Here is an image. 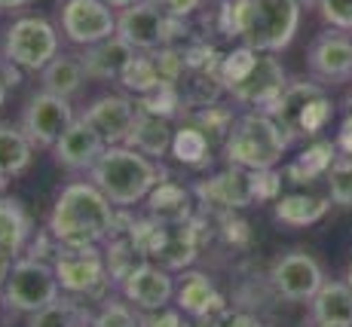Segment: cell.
<instances>
[{
	"label": "cell",
	"instance_id": "6da1fadb",
	"mask_svg": "<svg viewBox=\"0 0 352 327\" xmlns=\"http://www.w3.org/2000/svg\"><path fill=\"white\" fill-rule=\"evenodd\" d=\"M300 0H221L218 31L261 52H282L300 31Z\"/></svg>",
	"mask_w": 352,
	"mask_h": 327
},
{
	"label": "cell",
	"instance_id": "7a4b0ae2",
	"mask_svg": "<svg viewBox=\"0 0 352 327\" xmlns=\"http://www.w3.org/2000/svg\"><path fill=\"white\" fill-rule=\"evenodd\" d=\"M92 181H74L58 190L50 211V236L56 245H101L117 233V211Z\"/></svg>",
	"mask_w": 352,
	"mask_h": 327
},
{
	"label": "cell",
	"instance_id": "3957f363",
	"mask_svg": "<svg viewBox=\"0 0 352 327\" xmlns=\"http://www.w3.org/2000/svg\"><path fill=\"white\" fill-rule=\"evenodd\" d=\"M168 178L166 168L157 159L144 156L141 150L129 144H111L98 156V162L89 168V181L117 208H132L147 199L153 187Z\"/></svg>",
	"mask_w": 352,
	"mask_h": 327
},
{
	"label": "cell",
	"instance_id": "277c9868",
	"mask_svg": "<svg viewBox=\"0 0 352 327\" xmlns=\"http://www.w3.org/2000/svg\"><path fill=\"white\" fill-rule=\"evenodd\" d=\"M291 147V138L267 111H245L236 113V122L230 128L227 141L221 144L224 159L230 166L261 172V168H276Z\"/></svg>",
	"mask_w": 352,
	"mask_h": 327
},
{
	"label": "cell",
	"instance_id": "5b68a950",
	"mask_svg": "<svg viewBox=\"0 0 352 327\" xmlns=\"http://www.w3.org/2000/svg\"><path fill=\"white\" fill-rule=\"evenodd\" d=\"M267 113L285 128L291 141H316L334 120V101L322 83L297 80L282 89L279 98L267 107Z\"/></svg>",
	"mask_w": 352,
	"mask_h": 327
},
{
	"label": "cell",
	"instance_id": "8992f818",
	"mask_svg": "<svg viewBox=\"0 0 352 327\" xmlns=\"http://www.w3.org/2000/svg\"><path fill=\"white\" fill-rule=\"evenodd\" d=\"M190 25L178 19L160 0H138L117 12V37H123L135 52H153L160 46H178Z\"/></svg>",
	"mask_w": 352,
	"mask_h": 327
},
{
	"label": "cell",
	"instance_id": "52a82bcc",
	"mask_svg": "<svg viewBox=\"0 0 352 327\" xmlns=\"http://www.w3.org/2000/svg\"><path fill=\"white\" fill-rule=\"evenodd\" d=\"M3 306L12 312H31L43 309L46 303H52L56 297H62V284L52 269V263L40 260V257H19L12 260V269L6 275L3 288H0Z\"/></svg>",
	"mask_w": 352,
	"mask_h": 327
},
{
	"label": "cell",
	"instance_id": "ba28073f",
	"mask_svg": "<svg viewBox=\"0 0 352 327\" xmlns=\"http://www.w3.org/2000/svg\"><path fill=\"white\" fill-rule=\"evenodd\" d=\"M58 56V28L40 16H22L3 34V58L25 74H40Z\"/></svg>",
	"mask_w": 352,
	"mask_h": 327
},
{
	"label": "cell",
	"instance_id": "9c48e42d",
	"mask_svg": "<svg viewBox=\"0 0 352 327\" xmlns=\"http://www.w3.org/2000/svg\"><path fill=\"white\" fill-rule=\"evenodd\" d=\"M52 269L58 275L62 294L71 297H92L111 282L104 267V251H98V245H80V248L56 245Z\"/></svg>",
	"mask_w": 352,
	"mask_h": 327
},
{
	"label": "cell",
	"instance_id": "30bf717a",
	"mask_svg": "<svg viewBox=\"0 0 352 327\" xmlns=\"http://www.w3.org/2000/svg\"><path fill=\"white\" fill-rule=\"evenodd\" d=\"M62 37L74 46H92L117 34V12L104 0H58Z\"/></svg>",
	"mask_w": 352,
	"mask_h": 327
},
{
	"label": "cell",
	"instance_id": "8fae6325",
	"mask_svg": "<svg viewBox=\"0 0 352 327\" xmlns=\"http://www.w3.org/2000/svg\"><path fill=\"white\" fill-rule=\"evenodd\" d=\"M288 86L285 67L276 58V52H257L254 65L242 74L236 83L227 86V95L233 98V104L248 107V111H267L282 89Z\"/></svg>",
	"mask_w": 352,
	"mask_h": 327
},
{
	"label": "cell",
	"instance_id": "7c38bea8",
	"mask_svg": "<svg viewBox=\"0 0 352 327\" xmlns=\"http://www.w3.org/2000/svg\"><path fill=\"white\" fill-rule=\"evenodd\" d=\"M77 120L74 117V107L71 98H62V95H52V92H37L28 101L22 113V132L28 135V141L34 144V150H46V147H56V141L67 132V126Z\"/></svg>",
	"mask_w": 352,
	"mask_h": 327
},
{
	"label": "cell",
	"instance_id": "4fadbf2b",
	"mask_svg": "<svg viewBox=\"0 0 352 327\" xmlns=\"http://www.w3.org/2000/svg\"><path fill=\"white\" fill-rule=\"evenodd\" d=\"M196 205H202L212 214H233L248 205H254V190H252V172L239 166H227L224 172L212 174V178L193 183Z\"/></svg>",
	"mask_w": 352,
	"mask_h": 327
},
{
	"label": "cell",
	"instance_id": "5bb4252c",
	"mask_svg": "<svg viewBox=\"0 0 352 327\" xmlns=\"http://www.w3.org/2000/svg\"><path fill=\"white\" fill-rule=\"evenodd\" d=\"M270 284L288 303H309L324 284V272L309 251H288L270 269Z\"/></svg>",
	"mask_w": 352,
	"mask_h": 327
},
{
	"label": "cell",
	"instance_id": "9a60e30c",
	"mask_svg": "<svg viewBox=\"0 0 352 327\" xmlns=\"http://www.w3.org/2000/svg\"><path fill=\"white\" fill-rule=\"evenodd\" d=\"M309 77L322 86H340L352 80V37L346 31H324L307 49Z\"/></svg>",
	"mask_w": 352,
	"mask_h": 327
},
{
	"label": "cell",
	"instance_id": "2e32d148",
	"mask_svg": "<svg viewBox=\"0 0 352 327\" xmlns=\"http://www.w3.org/2000/svg\"><path fill=\"white\" fill-rule=\"evenodd\" d=\"M175 282L172 269H166L162 263L141 260L129 275L120 282V294L126 303H132L138 312L162 309V306L175 303Z\"/></svg>",
	"mask_w": 352,
	"mask_h": 327
},
{
	"label": "cell",
	"instance_id": "e0dca14e",
	"mask_svg": "<svg viewBox=\"0 0 352 327\" xmlns=\"http://www.w3.org/2000/svg\"><path fill=\"white\" fill-rule=\"evenodd\" d=\"M80 120L89 122V126L101 135V141H104L107 147L111 144H126L129 132H132L135 120H138V104H135L129 95L107 92V95L92 98Z\"/></svg>",
	"mask_w": 352,
	"mask_h": 327
},
{
	"label": "cell",
	"instance_id": "ac0fdd59",
	"mask_svg": "<svg viewBox=\"0 0 352 327\" xmlns=\"http://www.w3.org/2000/svg\"><path fill=\"white\" fill-rule=\"evenodd\" d=\"M104 141H101V135L96 128L89 126L86 120H74L71 126H67V132L62 138L56 141V147H52V153H56V162L67 172H89L92 166L98 162V156L104 153Z\"/></svg>",
	"mask_w": 352,
	"mask_h": 327
},
{
	"label": "cell",
	"instance_id": "d6986e66",
	"mask_svg": "<svg viewBox=\"0 0 352 327\" xmlns=\"http://www.w3.org/2000/svg\"><path fill=\"white\" fill-rule=\"evenodd\" d=\"M144 202H147V214L153 221L166 223V227H178V223L193 221V205H196L193 187H184V183H178L172 178H162L147 193Z\"/></svg>",
	"mask_w": 352,
	"mask_h": 327
},
{
	"label": "cell",
	"instance_id": "ffe728a7",
	"mask_svg": "<svg viewBox=\"0 0 352 327\" xmlns=\"http://www.w3.org/2000/svg\"><path fill=\"white\" fill-rule=\"evenodd\" d=\"M175 306H178L187 318L208 315V312H227L224 297H221L218 284L212 282V275L196 272V269L184 272V275L175 282Z\"/></svg>",
	"mask_w": 352,
	"mask_h": 327
},
{
	"label": "cell",
	"instance_id": "44dd1931",
	"mask_svg": "<svg viewBox=\"0 0 352 327\" xmlns=\"http://www.w3.org/2000/svg\"><path fill=\"white\" fill-rule=\"evenodd\" d=\"M135 58V49L126 43L123 37H107L101 40V43H92L83 49V56H80V61H83V71L89 80H101V83H107V80H117L123 77L126 65Z\"/></svg>",
	"mask_w": 352,
	"mask_h": 327
},
{
	"label": "cell",
	"instance_id": "7402d4cb",
	"mask_svg": "<svg viewBox=\"0 0 352 327\" xmlns=\"http://www.w3.org/2000/svg\"><path fill=\"white\" fill-rule=\"evenodd\" d=\"M34 238V221L19 196H0V251L19 257Z\"/></svg>",
	"mask_w": 352,
	"mask_h": 327
},
{
	"label": "cell",
	"instance_id": "603a6c76",
	"mask_svg": "<svg viewBox=\"0 0 352 327\" xmlns=\"http://www.w3.org/2000/svg\"><path fill=\"white\" fill-rule=\"evenodd\" d=\"M337 144L328 138H316L309 141L307 147L300 150V156H294V159L288 162L285 168H282V178L288 183H309V181H319L328 174L331 162L337 159Z\"/></svg>",
	"mask_w": 352,
	"mask_h": 327
},
{
	"label": "cell",
	"instance_id": "cb8c5ba5",
	"mask_svg": "<svg viewBox=\"0 0 352 327\" xmlns=\"http://www.w3.org/2000/svg\"><path fill=\"white\" fill-rule=\"evenodd\" d=\"M331 208L328 196H313V193H285L273 202V214L282 227L291 229H303L319 223Z\"/></svg>",
	"mask_w": 352,
	"mask_h": 327
},
{
	"label": "cell",
	"instance_id": "d4e9b609",
	"mask_svg": "<svg viewBox=\"0 0 352 327\" xmlns=\"http://www.w3.org/2000/svg\"><path fill=\"white\" fill-rule=\"evenodd\" d=\"M309 322L352 327V288L346 282H324L309 300Z\"/></svg>",
	"mask_w": 352,
	"mask_h": 327
},
{
	"label": "cell",
	"instance_id": "484cf974",
	"mask_svg": "<svg viewBox=\"0 0 352 327\" xmlns=\"http://www.w3.org/2000/svg\"><path fill=\"white\" fill-rule=\"evenodd\" d=\"M86 71L80 56H71V52H58L50 65L40 71V83H43V92L62 95V98H74L86 83Z\"/></svg>",
	"mask_w": 352,
	"mask_h": 327
},
{
	"label": "cell",
	"instance_id": "4316f807",
	"mask_svg": "<svg viewBox=\"0 0 352 327\" xmlns=\"http://www.w3.org/2000/svg\"><path fill=\"white\" fill-rule=\"evenodd\" d=\"M172 135H175V128L168 126V120L138 111V120H135L126 144L141 150V153L151 156V159H157V156H166L168 150H172Z\"/></svg>",
	"mask_w": 352,
	"mask_h": 327
},
{
	"label": "cell",
	"instance_id": "83f0119b",
	"mask_svg": "<svg viewBox=\"0 0 352 327\" xmlns=\"http://www.w3.org/2000/svg\"><path fill=\"white\" fill-rule=\"evenodd\" d=\"M212 150L214 144L208 141V135L202 132V128H196L193 122H181L178 128H175V135H172V150L168 153L175 156V162H181V166H187V168H206V166H212Z\"/></svg>",
	"mask_w": 352,
	"mask_h": 327
},
{
	"label": "cell",
	"instance_id": "f1b7e54d",
	"mask_svg": "<svg viewBox=\"0 0 352 327\" xmlns=\"http://www.w3.org/2000/svg\"><path fill=\"white\" fill-rule=\"evenodd\" d=\"M34 159V144L28 141V135L19 126H0V172L6 178H19L31 168Z\"/></svg>",
	"mask_w": 352,
	"mask_h": 327
},
{
	"label": "cell",
	"instance_id": "f546056e",
	"mask_svg": "<svg viewBox=\"0 0 352 327\" xmlns=\"http://www.w3.org/2000/svg\"><path fill=\"white\" fill-rule=\"evenodd\" d=\"M89 324H92V312L83 309L80 300H74L71 294L56 297L43 309L31 312L28 322V327H89Z\"/></svg>",
	"mask_w": 352,
	"mask_h": 327
},
{
	"label": "cell",
	"instance_id": "4dcf8cb0",
	"mask_svg": "<svg viewBox=\"0 0 352 327\" xmlns=\"http://www.w3.org/2000/svg\"><path fill=\"white\" fill-rule=\"evenodd\" d=\"M184 120L193 122L196 128H202L212 144H224L230 128H233V122H236V111L233 107H227V104H221V101H214V104L184 111Z\"/></svg>",
	"mask_w": 352,
	"mask_h": 327
},
{
	"label": "cell",
	"instance_id": "1f68e13d",
	"mask_svg": "<svg viewBox=\"0 0 352 327\" xmlns=\"http://www.w3.org/2000/svg\"><path fill=\"white\" fill-rule=\"evenodd\" d=\"M120 86H123L126 92H135V98H138V95H147V92L160 89V86H166V83H162V77L157 71V61H153L151 52H135V58L129 61L123 77H120Z\"/></svg>",
	"mask_w": 352,
	"mask_h": 327
},
{
	"label": "cell",
	"instance_id": "d6a6232c",
	"mask_svg": "<svg viewBox=\"0 0 352 327\" xmlns=\"http://www.w3.org/2000/svg\"><path fill=\"white\" fill-rule=\"evenodd\" d=\"M107 248H104V267H107V278H111V282H123V278L129 275V272H132L135 267H138L141 260H144V257L138 254V248H135L132 242H129V236L123 233H113L111 238H107Z\"/></svg>",
	"mask_w": 352,
	"mask_h": 327
},
{
	"label": "cell",
	"instance_id": "836d02e7",
	"mask_svg": "<svg viewBox=\"0 0 352 327\" xmlns=\"http://www.w3.org/2000/svg\"><path fill=\"white\" fill-rule=\"evenodd\" d=\"M135 104H138L141 113H153V117H162V120H175L178 113L187 111L178 86H160V89H153L147 95H138Z\"/></svg>",
	"mask_w": 352,
	"mask_h": 327
},
{
	"label": "cell",
	"instance_id": "e575fe53",
	"mask_svg": "<svg viewBox=\"0 0 352 327\" xmlns=\"http://www.w3.org/2000/svg\"><path fill=\"white\" fill-rule=\"evenodd\" d=\"M324 183H328V199L334 205L352 208V156L337 153V159L324 174Z\"/></svg>",
	"mask_w": 352,
	"mask_h": 327
},
{
	"label": "cell",
	"instance_id": "d590c367",
	"mask_svg": "<svg viewBox=\"0 0 352 327\" xmlns=\"http://www.w3.org/2000/svg\"><path fill=\"white\" fill-rule=\"evenodd\" d=\"M89 327H141V315L132 303H120V300H104L98 312H92Z\"/></svg>",
	"mask_w": 352,
	"mask_h": 327
},
{
	"label": "cell",
	"instance_id": "8d00e7d4",
	"mask_svg": "<svg viewBox=\"0 0 352 327\" xmlns=\"http://www.w3.org/2000/svg\"><path fill=\"white\" fill-rule=\"evenodd\" d=\"M316 10L324 25L352 34V0H316Z\"/></svg>",
	"mask_w": 352,
	"mask_h": 327
},
{
	"label": "cell",
	"instance_id": "74e56055",
	"mask_svg": "<svg viewBox=\"0 0 352 327\" xmlns=\"http://www.w3.org/2000/svg\"><path fill=\"white\" fill-rule=\"evenodd\" d=\"M282 172L276 168H261V172H252V190H254V202H276L282 196Z\"/></svg>",
	"mask_w": 352,
	"mask_h": 327
},
{
	"label": "cell",
	"instance_id": "f35d334b",
	"mask_svg": "<svg viewBox=\"0 0 352 327\" xmlns=\"http://www.w3.org/2000/svg\"><path fill=\"white\" fill-rule=\"evenodd\" d=\"M187 315L178 309V306H162V309H151L141 312V327H184Z\"/></svg>",
	"mask_w": 352,
	"mask_h": 327
},
{
	"label": "cell",
	"instance_id": "ab89813d",
	"mask_svg": "<svg viewBox=\"0 0 352 327\" xmlns=\"http://www.w3.org/2000/svg\"><path fill=\"white\" fill-rule=\"evenodd\" d=\"M162 6H166L172 16H178V19H190V16H196V12L202 10V3L206 0H160Z\"/></svg>",
	"mask_w": 352,
	"mask_h": 327
},
{
	"label": "cell",
	"instance_id": "60d3db41",
	"mask_svg": "<svg viewBox=\"0 0 352 327\" xmlns=\"http://www.w3.org/2000/svg\"><path fill=\"white\" fill-rule=\"evenodd\" d=\"M334 144H337V150H340V153L352 156V111H346V117H343L340 128H337Z\"/></svg>",
	"mask_w": 352,
	"mask_h": 327
},
{
	"label": "cell",
	"instance_id": "b9f144b4",
	"mask_svg": "<svg viewBox=\"0 0 352 327\" xmlns=\"http://www.w3.org/2000/svg\"><path fill=\"white\" fill-rule=\"evenodd\" d=\"M221 327H267L261 318H254L252 312H227Z\"/></svg>",
	"mask_w": 352,
	"mask_h": 327
},
{
	"label": "cell",
	"instance_id": "7bdbcfd3",
	"mask_svg": "<svg viewBox=\"0 0 352 327\" xmlns=\"http://www.w3.org/2000/svg\"><path fill=\"white\" fill-rule=\"evenodd\" d=\"M0 74H3V83H6V86H10V89H16V86L22 83V74H25V71H22L19 65H12V61L3 58V61H0Z\"/></svg>",
	"mask_w": 352,
	"mask_h": 327
},
{
	"label": "cell",
	"instance_id": "ee69618b",
	"mask_svg": "<svg viewBox=\"0 0 352 327\" xmlns=\"http://www.w3.org/2000/svg\"><path fill=\"white\" fill-rule=\"evenodd\" d=\"M227 312H208V315H196V318H187L184 327H221Z\"/></svg>",
	"mask_w": 352,
	"mask_h": 327
},
{
	"label": "cell",
	"instance_id": "f6af8a7d",
	"mask_svg": "<svg viewBox=\"0 0 352 327\" xmlns=\"http://www.w3.org/2000/svg\"><path fill=\"white\" fill-rule=\"evenodd\" d=\"M25 6H31V0H0V12H22Z\"/></svg>",
	"mask_w": 352,
	"mask_h": 327
},
{
	"label": "cell",
	"instance_id": "bcb514c9",
	"mask_svg": "<svg viewBox=\"0 0 352 327\" xmlns=\"http://www.w3.org/2000/svg\"><path fill=\"white\" fill-rule=\"evenodd\" d=\"M12 260H16V257H10V254H6V251H0V288H3L6 275H10V269H12Z\"/></svg>",
	"mask_w": 352,
	"mask_h": 327
},
{
	"label": "cell",
	"instance_id": "7dc6e473",
	"mask_svg": "<svg viewBox=\"0 0 352 327\" xmlns=\"http://www.w3.org/2000/svg\"><path fill=\"white\" fill-rule=\"evenodd\" d=\"M104 3H111V6H113V10H126V6L138 3V0H104Z\"/></svg>",
	"mask_w": 352,
	"mask_h": 327
},
{
	"label": "cell",
	"instance_id": "c3c4849f",
	"mask_svg": "<svg viewBox=\"0 0 352 327\" xmlns=\"http://www.w3.org/2000/svg\"><path fill=\"white\" fill-rule=\"evenodd\" d=\"M6 92H10V86L3 83V74H0V107L6 104Z\"/></svg>",
	"mask_w": 352,
	"mask_h": 327
},
{
	"label": "cell",
	"instance_id": "681fc988",
	"mask_svg": "<svg viewBox=\"0 0 352 327\" xmlns=\"http://www.w3.org/2000/svg\"><path fill=\"white\" fill-rule=\"evenodd\" d=\"M6 187H10V178L0 172V196H6Z\"/></svg>",
	"mask_w": 352,
	"mask_h": 327
},
{
	"label": "cell",
	"instance_id": "f907efd6",
	"mask_svg": "<svg viewBox=\"0 0 352 327\" xmlns=\"http://www.w3.org/2000/svg\"><path fill=\"white\" fill-rule=\"evenodd\" d=\"M343 107H346V111H352V92L346 95V101H343Z\"/></svg>",
	"mask_w": 352,
	"mask_h": 327
},
{
	"label": "cell",
	"instance_id": "816d5d0a",
	"mask_svg": "<svg viewBox=\"0 0 352 327\" xmlns=\"http://www.w3.org/2000/svg\"><path fill=\"white\" fill-rule=\"evenodd\" d=\"M346 284L352 288V263H349V269H346Z\"/></svg>",
	"mask_w": 352,
	"mask_h": 327
},
{
	"label": "cell",
	"instance_id": "f5cc1de1",
	"mask_svg": "<svg viewBox=\"0 0 352 327\" xmlns=\"http://www.w3.org/2000/svg\"><path fill=\"white\" fill-rule=\"evenodd\" d=\"M313 327H343V324H319V322H313Z\"/></svg>",
	"mask_w": 352,
	"mask_h": 327
},
{
	"label": "cell",
	"instance_id": "db71d44e",
	"mask_svg": "<svg viewBox=\"0 0 352 327\" xmlns=\"http://www.w3.org/2000/svg\"><path fill=\"white\" fill-rule=\"evenodd\" d=\"M300 6H316V0H300Z\"/></svg>",
	"mask_w": 352,
	"mask_h": 327
},
{
	"label": "cell",
	"instance_id": "11a10c76",
	"mask_svg": "<svg viewBox=\"0 0 352 327\" xmlns=\"http://www.w3.org/2000/svg\"><path fill=\"white\" fill-rule=\"evenodd\" d=\"M0 309H3V297H0Z\"/></svg>",
	"mask_w": 352,
	"mask_h": 327
}]
</instances>
